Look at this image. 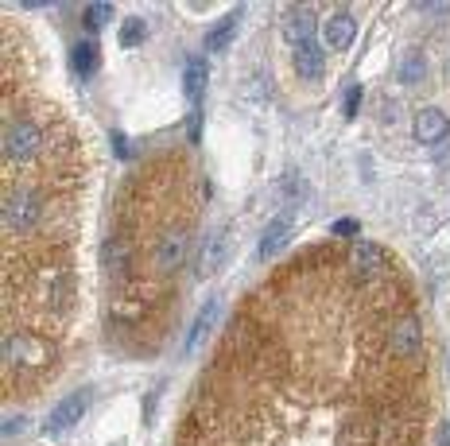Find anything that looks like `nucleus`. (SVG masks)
Instances as JSON below:
<instances>
[{
    "mask_svg": "<svg viewBox=\"0 0 450 446\" xmlns=\"http://www.w3.org/2000/svg\"><path fill=\"white\" fill-rule=\"evenodd\" d=\"M431 353L411 276L372 241L276 264L229 315L175 446H423Z\"/></svg>",
    "mask_w": 450,
    "mask_h": 446,
    "instance_id": "obj_1",
    "label": "nucleus"
},
{
    "mask_svg": "<svg viewBox=\"0 0 450 446\" xmlns=\"http://www.w3.org/2000/svg\"><path fill=\"white\" fill-rule=\"evenodd\" d=\"M86 156L39 50L0 20V388L31 400L62 373L78 310Z\"/></svg>",
    "mask_w": 450,
    "mask_h": 446,
    "instance_id": "obj_2",
    "label": "nucleus"
},
{
    "mask_svg": "<svg viewBox=\"0 0 450 446\" xmlns=\"http://www.w3.org/2000/svg\"><path fill=\"white\" fill-rule=\"evenodd\" d=\"M202 198L183 148L152 151L117 187L101 241V315L113 349L156 357L175 334Z\"/></svg>",
    "mask_w": 450,
    "mask_h": 446,
    "instance_id": "obj_3",
    "label": "nucleus"
},
{
    "mask_svg": "<svg viewBox=\"0 0 450 446\" xmlns=\"http://www.w3.org/2000/svg\"><path fill=\"white\" fill-rule=\"evenodd\" d=\"M89 407V388H78V392H70L66 400H59V407L47 416V431H70V427L78 423L86 416Z\"/></svg>",
    "mask_w": 450,
    "mask_h": 446,
    "instance_id": "obj_4",
    "label": "nucleus"
},
{
    "mask_svg": "<svg viewBox=\"0 0 450 446\" xmlns=\"http://www.w3.org/2000/svg\"><path fill=\"white\" fill-rule=\"evenodd\" d=\"M291 225H295L291 210H284V214H276V221H268L264 237H260V260H272L276 252L284 248V241L291 237Z\"/></svg>",
    "mask_w": 450,
    "mask_h": 446,
    "instance_id": "obj_5",
    "label": "nucleus"
},
{
    "mask_svg": "<svg viewBox=\"0 0 450 446\" xmlns=\"http://www.w3.org/2000/svg\"><path fill=\"white\" fill-rule=\"evenodd\" d=\"M353 35H357V24H353L350 12H334L330 20H326V28H323V39H326L330 50H345L353 43Z\"/></svg>",
    "mask_w": 450,
    "mask_h": 446,
    "instance_id": "obj_6",
    "label": "nucleus"
},
{
    "mask_svg": "<svg viewBox=\"0 0 450 446\" xmlns=\"http://www.w3.org/2000/svg\"><path fill=\"white\" fill-rule=\"evenodd\" d=\"M447 132H450L447 113H439V109H423L420 117H415V140H420V144H439Z\"/></svg>",
    "mask_w": 450,
    "mask_h": 446,
    "instance_id": "obj_7",
    "label": "nucleus"
},
{
    "mask_svg": "<svg viewBox=\"0 0 450 446\" xmlns=\"http://www.w3.org/2000/svg\"><path fill=\"white\" fill-rule=\"evenodd\" d=\"M287 39H291V47H299V43L314 39V8H291L287 12Z\"/></svg>",
    "mask_w": 450,
    "mask_h": 446,
    "instance_id": "obj_8",
    "label": "nucleus"
},
{
    "mask_svg": "<svg viewBox=\"0 0 450 446\" xmlns=\"http://www.w3.org/2000/svg\"><path fill=\"white\" fill-rule=\"evenodd\" d=\"M295 70H299L303 78H318V74H323V55H318V43L314 39L295 47Z\"/></svg>",
    "mask_w": 450,
    "mask_h": 446,
    "instance_id": "obj_9",
    "label": "nucleus"
},
{
    "mask_svg": "<svg viewBox=\"0 0 450 446\" xmlns=\"http://www.w3.org/2000/svg\"><path fill=\"white\" fill-rule=\"evenodd\" d=\"M206 78H210V70H206V59H190V62H186V70H183V89H186V97L195 101V105L202 101Z\"/></svg>",
    "mask_w": 450,
    "mask_h": 446,
    "instance_id": "obj_10",
    "label": "nucleus"
},
{
    "mask_svg": "<svg viewBox=\"0 0 450 446\" xmlns=\"http://www.w3.org/2000/svg\"><path fill=\"white\" fill-rule=\"evenodd\" d=\"M70 62H74V70H78L82 78L98 74V66H101V50H98V43H93V39L78 43V47L70 50Z\"/></svg>",
    "mask_w": 450,
    "mask_h": 446,
    "instance_id": "obj_11",
    "label": "nucleus"
},
{
    "mask_svg": "<svg viewBox=\"0 0 450 446\" xmlns=\"http://www.w3.org/2000/svg\"><path fill=\"white\" fill-rule=\"evenodd\" d=\"M214 322H217V303H206L202 315H198V322H195V330H190V342H186V349H190V353H195L198 346H206V342H210Z\"/></svg>",
    "mask_w": 450,
    "mask_h": 446,
    "instance_id": "obj_12",
    "label": "nucleus"
},
{
    "mask_svg": "<svg viewBox=\"0 0 450 446\" xmlns=\"http://www.w3.org/2000/svg\"><path fill=\"white\" fill-rule=\"evenodd\" d=\"M233 31H237V16H229V20H222L210 35H206V47H210V50H225V47H229V39H233Z\"/></svg>",
    "mask_w": 450,
    "mask_h": 446,
    "instance_id": "obj_13",
    "label": "nucleus"
},
{
    "mask_svg": "<svg viewBox=\"0 0 450 446\" xmlns=\"http://www.w3.org/2000/svg\"><path fill=\"white\" fill-rule=\"evenodd\" d=\"M423 74H427V66H423L420 55H408V59L400 62V82H404V86H420Z\"/></svg>",
    "mask_w": 450,
    "mask_h": 446,
    "instance_id": "obj_14",
    "label": "nucleus"
},
{
    "mask_svg": "<svg viewBox=\"0 0 450 446\" xmlns=\"http://www.w3.org/2000/svg\"><path fill=\"white\" fill-rule=\"evenodd\" d=\"M144 20H128L125 28H120V47H136V43H144Z\"/></svg>",
    "mask_w": 450,
    "mask_h": 446,
    "instance_id": "obj_15",
    "label": "nucleus"
},
{
    "mask_svg": "<svg viewBox=\"0 0 450 446\" xmlns=\"http://www.w3.org/2000/svg\"><path fill=\"white\" fill-rule=\"evenodd\" d=\"M113 20V4H89L86 8V28H101Z\"/></svg>",
    "mask_w": 450,
    "mask_h": 446,
    "instance_id": "obj_16",
    "label": "nucleus"
},
{
    "mask_svg": "<svg viewBox=\"0 0 450 446\" xmlns=\"http://www.w3.org/2000/svg\"><path fill=\"white\" fill-rule=\"evenodd\" d=\"M330 233H334V241H361V237H357V233H361V225H357L353 218L334 221V229H330Z\"/></svg>",
    "mask_w": 450,
    "mask_h": 446,
    "instance_id": "obj_17",
    "label": "nucleus"
},
{
    "mask_svg": "<svg viewBox=\"0 0 450 446\" xmlns=\"http://www.w3.org/2000/svg\"><path fill=\"white\" fill-rule=\"evenodd\" d=\"M357 109H361V86H350V93H345V117H357Z\"/></svg>",
    "mask_w": 450,
    "mask_h": 446,
    "instance_id": "obj_18",
    "label": "nucleus"
},
{
    "mask_svg": "<svg viewBox=\"0 0 450 446\" xmlns=\"http://www.w3.org/2000/svg\"><path fill=\"white\" fill-rule=\"evenodd\" d=\"M198 120H202V117L195 113V117H190V144H198V132H202V124H198Z\"/></svg>",
    "mask_w": 450,
    "mask_h": 446,
    "instance_id": "obj_19",
    "label": "nucleus"
},
{
    "mask_svg": "<svg viewBox=\"0 0 450 446\" xmlns=\"http://www.w3.org/2000/svg\"><path fill=\"white\" fill-rule=\"evenodd\" d=\"M24 423H28V419H8V423H4V435H16Z\"/></svg>",
    "mask_w": 450,
    "mask_h": 446,
    "instance_id": "obj_20",
    "label": "nucleus"
},
{
    "mask_svg": "<svg viewBox=\"0 0 450 446\" xmlns=\"http://www.w3.org/2000/svg\"><path fill=\"white\" fill-rule=\"evenodd\" d=\"M439 446H450V423L439 427Z\"/></svg>",
    "mask_w": 450,
    "mask_h": 446,
    "instance_id": "obj_21",
    "label": "nucleus"
},
{
    "mask_svg": "<svg viewBox=\"0 0 450 446\" xmlns=\"http://www.w3.org/2000/svg\"><path fill=\"white\" fill-rule=\"evenodd\" d=\"M439 163H442V167H447V163H450V144H447V148L439 151Z\"/></svg>",
    "mask_w": 450,
    "mask_h": 446,
    "instance_id": "obj_22",
    "label": "nucleus"
}]
</instances>
